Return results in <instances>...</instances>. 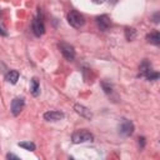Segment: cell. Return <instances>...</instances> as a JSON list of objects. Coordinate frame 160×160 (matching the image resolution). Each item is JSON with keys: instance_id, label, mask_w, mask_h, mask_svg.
Masks as SVG:
<instances>
[{"instance_id": "cell-1", "label": "cell", "mask_w": 160, "mask_h": 160, "mask_svg": "<svg viewBox=\"0 0 160 160\" xmlns=\"http://www.w3.org/2000/svg\"><path fill=\"white\" fill-rule=\"evenodd\" d=\"M71 140L74 144H82V142H91L94 141V135L88 130H76L71 135Z\"/></svg>"}, {"instance_id": "cell-2", "label": "cell", "mask_w": 160, "mask_h": 160, "mask_svg": "<svg viewBox=\"0 0 160 160\" xmlns=\"http://www.w3.org/2000/svg\"><path fill=\"white\" fill-rule=\"evenodd\" d=\"M68 22L72 26V28H81L84 24H85V18L82 14H80L79 11L76 10H71L69 14H68Z\"/></svg>"}, {"instance_id": "cell-3", "label": "cell", "mask_w": 160, "mask_h": 160, "mask_svg": "<svg viewBox=\"0 0 160 160\" xmlns=\"http://www.w3.org/2000/svg\"><path fill=\"white\" fill-rule=\"evenodd\" d=\"M58 46H59L62 56L66 60H69V61L74 60V58H75V50H74V48L70 44H68V42H59Z\"/></svg>"}, {"instance_id": "cell-4", "label": "cell", "mask_w": 160, "mask_h": 160, "mask_svg": "<svg viewBox=\"0 0 160 160\" xmlns=\"http://www.w3.org/2000/svg\"><path fill=\"white\" fill-rule=\"evenodd\" d=\"M119 132L122 136H130L134 132V124L128 119H122L119 124Z\"/></svg>"}, {"instance_id": "cell-5", "label": "cell", "mask_w": 160, "mask_h": 160, "mask_svg": "<svg viewBox=\"0 0 160 160\" xmlns=\"http://www.w3.org/2000/svg\"><path fill=\"white\" fill-rule=\"evenodd\" d=\"M24 106H25V100H24V98H15V99H12V101H11L10 110H11V112H12L14 116H18V115L22 111Z\"/></svg>"}, {"instance_id": "cell-6", "label": "cell", "mask_w": 160, "mask_h": 160, "mask_svg": "<svg viewBox=\"0 0 160 160\" xmlns=\"http://www.w3.org/2000/svg\"><path fill=\"white\" fill-rule=\"evenodd\" d=\"M96 25H98V28H99L101 31H106V30L111 26V20H110L109 15L102 14V15L98 16V18H96Z\"/></svg>"}, {"instance_id": "cell-7", "label": "cell", "mask_w": 160, "mask_h": 160, "mask_svg": "<svg viewBox=\"0 0 160 160\" xmlns=\"http://www.w3.org/2000/svg\"><path fill=\"white\" fill-rule=\"evenodd\" d=\"M32 32L35 36H41L44 32H45V26H44V22H42V19L41 18H35L32 20Z\"/></svg>"}, {"instance_id": "cell-8", "label": "cell", "mask_w": 160, "mask_h": 160, "mask_svg": "<svg viewBox=\"0 0 160 160\" xmlns=\"http://www.w3.org/2000/svg\"><path fill=\"white\" fill-rule=\"evenodd\" d=\"M74 109H75V111H76L79 115H81L82 118H85V119H88V120H91V119H92V112H91L90 109H88L86 106H84V105H81V104H75V105H74Z\"/></svg>"}, {"instance_id": "cell-9", "label": "cell", "mask_w": 160, "mask_h": 160, "mask_svg": "<svg viewBox=\"0 0 160 160\" xmlns=\"http://www.w3.org/2000/svg\"><path fill=\"white\" fill-rule=\"evenodd\" d=\"M44 119L46 121H59L61 119H64V114L61 111H56V110H51V111H46L44 114Z\"/></svg>"}, {"instance_id": "cell-10", "label": "cell", "mask_w": 160, "mask_h": 160, "mask_svg": "<svg viewBox=\"0 0 160 160\" xmlns=\"http://www.w3.org/2000/svg\"><path fill=\"white\" fill-rule=\"evenodd\" d=\"M151 70V64L148 61V60H142L140 66H139V76H144Z\"/></svg>"}, {"instance_id": "cell-11", "label": "cell", "mask_w": 160, "mask_h": 160, "mask_svg": "<svg viewBox=\"0 0 160 160\" xmlns=\"http://www.w3.org/2000/svg\"><path fill=\"white\" fill-rule=\"evenodd\" d=\"M146 40L148 42L152 44V45H159L160 44V34L159 31H152L150 34L146 35Z\"/></svg>"}, {"instance_id": "cell-12", "label": "cell", "mask_w": 160, "mask_h": 160, "mask_svg": "<svg viewBox=\"0 0 160 160\" xmlns=\"http://www.w3.org/2000/svg\"><path fill=\"white\" fill-rule=\"evenodd\" d=\"M5 80L10 84H16L19 80V71L18 70H10L6 75H5Z\"/></svg>"}, {"instance_id": "cell-13", "label": "cell", "mask_w": 160, "mask_h": 160, "mask_svg": "<svg viewBox=\"0 0 160 160\" xmlns=\"http://www.w3.org/2000/svg\"><path fill=\"white\" fill-rule=\"evenodd\" d=\"M30 92L34 96H38L40 92V84H39V80L36 78H32L30 81Z\"/></svg>"}, {"instance_id": "cell-14", "label": "cell", "mask_w": 160, "mask_h": 160, "mask_svg": "<svg viewBox=\"0 0 160 160\" xmlns=\"http://www.w3.org/2000/svg\"><path fill=\"white\" fill-rule=\"evenodd\" d=\"M18 145L25 150H29V151H34L36 149L35 144L32 141H21V142H18Z\"/></svg>"}, {"instance_id": "cell-15", "label": "cell", "mask_w": 160, "mask_h": 160, "mask_svg": "<svg viewBox=\"0 0 160 160\" xmlns=\"http://www.w3.org/2000/svg\"><path fill=\"white\" fill-rule=\"evenodd\" d=\"M125 38L129 41L134 40L136 38V30L134 28H125Z\"/></svg>"}, {"instance_id": "cell-16", "label": "cell", "mask_w": 160, "mask_h": 160, "mask_svg": "<svg viewBox=\"0 0 160 160\" xmlns=\"http://www.w3.org/2000/svg\"><path fill=\"white\" fill-rule=\"evenodd\" d=\"M145 78L149 80V81H154V80H158L159 79V72H156V71H154V70H150L146 75H145Z\"/></svg>"}, {"instance_id": "cell-17", "label": "cell", "mask_w": 160, "mask_h": 160, "mask_svg": "<svg viewBox=\"0 0 160 160\" xmlns=\"http://www.w3.org/2000/svg\"><path fill=\"white\" fill-rule=\"evenodd\" d=\"M101 86H102L105 94H111V92H112V86H111L110 84H108V82L104 81V82H101Z\"/></svg>"}, {"instance_id": "cell-18", "label": "cell", "mask_w": 160, "mask_h": 160, "mask_svg": "<svg viewBox=\"0 0 160 160\" xmlns=\"http://www.w3.org/2000/svg\"><path fill=\"white\" fill-rule=\"evenodd\" d=\"M138 144H139V146L142 149V148L145 146V138H144V136H140V138L138 139Z\"/></svg>"}, {"instance_id": "cell-19", "label": "cell", "mask_w": 160, "mask_h": 160, "mask_svg": "<svg viewBox=\"0 0 160 160\" xmlns=\"http://www.w3.org/2000/svg\"><path fill=\"white\" fill-rule=\"evenodd\" d=\"M159 18H160V12L156 11V12L152 15V21H154L155 24H159Z\"/></svg>"}, {"instance_id": "cell-20", "label": "cell", "mask_w": 160, "mask_h": 160, "mask_svg": "<svg viewBox=\"0 0 160 160\" xmlns=\"http://www.w3.org/2000/svg\"><path fill=\"white\" fill-rule=\"evenodd\" d=\"M0 34H1L2 36H6V35H8V31H6V29L4 28V25H2L1 21H0Z\"/></svg>"}, {"instance_id": "cell-21", "label": "cell", "mask_w": 160, "mask_h": 160, "mask_svg": "<svg viewBox=\"0 0 160 160\" xmlns=\"http://www.w3.org/2000/svg\"><path fill=\"white\" fill-rule=\"evenodd\" d=\"M6 158H8V159H15V160H19V156H16V155H14V154H8Z\"/></svg>"}, {"instance_id": "cell-22", "label": "cell", "mask_w": 160, "mask_h": 160, "mask_svg": "<svg viewBox=\"0 0 160 160\" xmlns=\"http://www.w3.org/2000/svg\"><path fill=\"white\" fill-rule=\"evenodd\" d=\"M106 0H92V2H95V4H102V2H105Z\"/></svg>"}]
</instances>
